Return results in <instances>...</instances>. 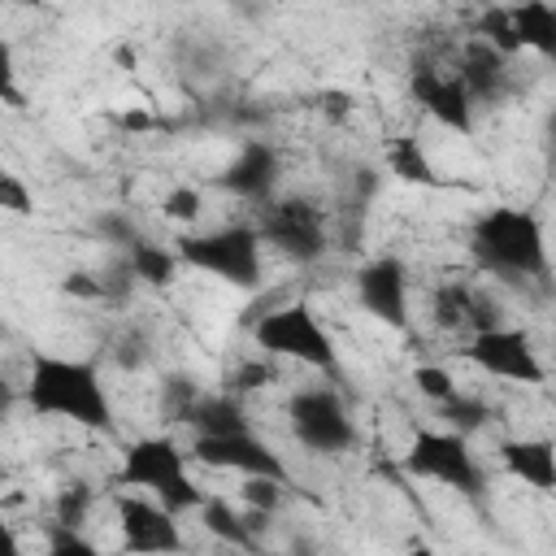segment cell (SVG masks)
Wrapping results in <instances>:
<instances>
[{
    "label": "cell",
    "instance_id": "obj_6",
    "mask_svg": "<svg viewBox=\"0 0 556 556\" xmlns=\"http://www.w3.org/2000/svg\"><path fill=\"white\" fill-rule=\"evenodd\" d=\"M404 473L439 482L465 500H482L486 495V465L478 460L469 434L460 430H417L404 447Z\"/></svg>",
    "mask_w": 556,
    "mask_h": 556
},
{
    "label": "cell",
    "instance_id": "obj_19",
    "mask_svg": "<svg viewBox=\"0 0 556 556\" xmlns=\"http://www.w3.org/2000/svg\"><path fill=\"white\" fill-rule=\"evenodd\" d=\"M178 426H187L191 439H204V434H235V430H248L252 421H248L243 400L222 387V391H213V395L200 391V395L191 400V408L182 413Z\"/></svg>",
    "mask_w": 556,
    "mask_h": 556
},
{
    "label": "cell",
    "instance_id": "obj_3",
    "mask_svg": "<svg viewBox=\"0 0 556 556\" xmlns=\"http://www.w3.org/2000/svg\"><path fill=\"white\" fill-rule=\"evenodd\" d=\"M117 482L156 495L178 517H187V513H195L204 504V491L191 478V452H182L174 434H143V439H135L122 452Z\"/></svg>",
    "mask_w": 556,
    "mask_h": 556
},
{
    "label": "cell",
    "instance_id": "obj_28",
    "mask_svg": "<svg viewBox=\"0 0 556 556\" xmlns=\"http://www.w3.org/2000/svg\"><path fill=\"white\" fill-rule=\"evenodd\" d=\"M161 208H165V217H174V222H195L200 208H204V195H200V187L178 182V187H169V195L161 200Z\"/></svg>",
    "mask_w": 556,
    "mask_h": 556
},
{
    "label": "cell",
    "instance_id": "obj_10",
    "mask_svg": "<svg viewBox=\"0 0 556 556\" xmlns=\"http://www.w3.org/2000/svg\"><path fill=\"white\" fill-rule=\"evenodd\" d=\"M191 460L200 465H213V469H230V473H243V478H287L291 482V469L282 460V452H274V443H265L252 426L248 430H235V434H204V439H191Z\"/></svg>",
    "mask_w": 556,
    "mask_h": 556
},
{
    "label": "cell",
    "instance_id": "obj_7",
    "mask_svg": "<svg viewBox=\"0 0 556 556\" xmlns=\"http://www.w3.org/2000/svg\"><path fill=\"white\" fill-rule=\"evenodd\" d=\"M256 230L261 239L287 256L291 265H313L326 256L330 248V222L326 208L313 195L287 191V195H269L265 204H256Z\"/></svg>",
    "mask_w": 556,
    "mask_h": 556
},
{
    "label": "cell",
    "instance_id": "obj_27",
    "mask_svg": "<svg viewBox=\"0 0 556 556\" xmlns=\"http://www.w3.org/2000/svg\"><path fill=\"white\" fill-rule=\"evenodd\" d=\"M269 361H274V356H265V361H239V365L226 374V391L248 395V391H256V387L274 382V365H269Z\"/></svg>",
    "mask_w": 556,
    "mask_h": 556
},
{
    "label": "cell",
    "instance_id": "obj_13",
    "mask_svg": "<svg viewBox=\"0 0 556 556\" xmlns=\"http://www.w3.org/2000/svg\"><path fill=\"white\" fill-rule=\"evenodd\" d=\"M408 96H413V104L430 122H439V126H447L456 135H473V109H478V100L469 96V87H465V78L456 70L447 74L439 65H417L408 74Z\"/></svg>",
    "mask_w": 556,
    "mask_h": 556
},
{
    "label": "cell",
    "instance_id": "obj_17",
    "mask_svg": "<svg viewBox=\"0 0 556 556\" xmlns=\"http://www.w3.org/2000/svg\"><path fill=\"white\" fill-rule=\"evenodd\" d=\"M195 517H200V526L217 539V543H226V547H239V552H261L265 547V539H261V530H265V513H256V508H239V504H230V500H222V495H204V504L195 508Z\"/></svg>",
    "mask_w": 556,
    "mask_h": 556
},
{
    "label": "cell",
    "instance_id": "obj_31",
    "mask_svg": "<svg viewBox=\"0 0 556 556\" xmlns=\"http://www.w3.org/2000/svg\"><path fill=\"white\" fill-rule=\"evenodd\" d=\"M547 143H552V156H556V113L547 117Z\"/></svg>",
    "mask_w": 556,
    "mask_h": 556
},
{
    "label": "cell",
    "instance_id": "obj_12",
    "mask_svg": "<svg viewBox=\"0 0 556 556\" xmlns=\"http://www.w3.org/2000/svg\"><path fill=\"white\" fill-rule=\"evenodd\" d=\"M117 530H122L126 552H178V547H187L178 513L165 508L156 495L135 491V486L117 495Z\"/></svg>",
    "mask_w": 556,
    "mask_h": 556
},
{
    "label": "cell",
    "instance_id": "obj_16",
    "mask_svg": "<svg viewBox=\"0 0 556 556\" xmlns=\"http://www.w3.org/2000/svg\"><path fill=\"white\" fill-rule=\"evenodd\" d=\"M500 469L530 486V491H556V443L543 434H513L500 443Z\"/></svg>",
    "mask_w": 556,
    "mask_h": 556
},
{
    "label": "cell",
    "instance_id": "obj_26",
    "mask_svg": "<svg viewBox=\"0 0 556 556\" xmlns=\"http://www.w3.org/2000/svg\"><path fill=\"white\" fill-rule=\"evenodd\" d=\"M413 387H417V395H426L430 404H443V400H452V395L460 391L443 365H417V369H413Z\"/></svg>",
    "mask_w": 556,
    "mask_h": 556
},
{
    "label": "cell",
    "instance_id": "obj_11",
    "mask_svg": "<svg viewBox=\"0 0 556 556\" xmlns=\"http://www.w3.org/2000/svg\"><path fill=\"white\" fill-rule=\"evenodd\" d=\"M352 287H356V304L369 317H378L382 326H391L400 334L413 326V317H408V265L400 256H391V252L369 256L356 269Z\"/></svg>",
    "mask_w": 556,
    "mask_h": 556
},
{
    "label": "cell",
    "instance_id": "obj_18",
    "mask_svg": "<svg viewBox=\"0 0 556 556\" xmlns=\"http://www.w3.org/2000/svg\"><path fill=\"white\" fill-rule=\"evenodd\" d=\"M513 56L508 52H500V48H491L486 39H473L465 52H460V61H456V74L465 78V87H469V96L478 100V104H495V100H504L508 91H513Z\"/></svg>",
    "mask_w": 556,
    "mask_h": 556
},
{
    "label": "cell",
    "instance_id": "obj_9",
    "mask_svg": "<svg viewBox=\"0 0 556 556\" xmlns=\"http://www.w3.org/2000/svg\"><path fill=\"white\" fill-rule=\"evenodd\" d=\"M460 356L482 369L486 378H500V382H517V387H539L547 378L543 361H539V348L526 330L517 326H491V330H478L465 339Z\"/></svg>",
    "mask_w": 556,
    "mask_h": 556
},
{
    "label": "cell",
    "instance_id": "obj_14",
    "mask_svg": "<svg viewBox=\"0 0 556 556\" xmlns=\"http://www.w3.org/2000/svg\"><path fill=\"white\" fill-rule=\"evenodd\" d=\"M430 313H434V326L439 330H456V334H478V330H491V326H504V308L491 291L465 282V278H447L443 287H434L430 295Z\"/></svg>",
    "mask_w": 556,
    "mask_h": 556
},
{
    "label": "cell",
    "instance_id": "obj_30",
    "mask_svg": "<svg viewBox=\"0 0 556 556\" xmlns=\"http://www.w3.org/2000/svg\"><path fill=\"white\" fill-rule=\"evenodd\" d=\"M117 365H126V369H139L143 361H148V339L139 334V330H130L126 339H117Z\"/></svg>",
    "mask_w": 556,
    "mask_h": 556
},
{
    "label": "cell",
    "instance_id": "obj_29",
    "mask_svg": "<svg viewBox=\"0 0 556 556\" xmlns=\"http://www.w3.org/2000/svg\"><path fill=\"white\" fill-rule=\"evenodd\" d=\"M0 208H9L17 217H30L35 213V195L26 191V182L17 174H0Z\"/></svg>",
    "mask_w": 556,
    "mask_h": 556
},
{
    "label": "cell",
    "instance_id": "obj_22",
    "mask_svg": "<svg viewBox=\"0 0 556 556\" xmlns=\"http://www.w3.org/2000/svg\"><path fill=\"white\" fill-rule=\"evenodd\" d=\"M382 161H387V169H391L400 182H413V187H439V174H434L426 148L417 143V135H395V139H387Z\"/></svg>",
    "mask_w": 556,
    "mask_h": 556
},
{
    "label": "cell",
    "instance_id": "obj_1",
    "mask_svg": "<svg viewBox=\"0 0 556 556\" xmlns=\"http://www.w3.org/2000/svg\"><path fill=\"white\" fill-rule=\"evenodd\" d=\"M22 400H26V408L35 417L70 421V426H78L87 434H117L113 395H109L96 361L35 352L30 356V374L22 382Z\"/></svg>",
    "mask_w": 556,
    "mask_h": 556
},
{
    "label": "cell",
    "instance_id": "obj_21",
    "mask_svg": "<svg viewBox=\"0 0 556 556\" xmlns=\"http://www.w3.org/2000/svg\"><path fill=\"white\" fill-rule=\"evenodd\" d=\"M126 265H130L135 282H139V287H152V291H165V287L174 282V274L187 269L182 256H178V248H165V243L143 239V235L126 248Z\"/></svg>",
    "mask_w": 556,
    "mask_h": 556
},
{
    "label": "cell",
    "instance_id": "obj_20",
    "mask_svg": "<svg viewBox=\"0 0 556 556\" xmlns=\"http://www.w3.org/2000/svg\"><path fill=\"white\" fill-rule=\"evenodd\" d=\"M504 9L513 22V35H517V48L534 52L543 61H556V4L552 0H513Z\"/></svg>",
    "mask_w": 556,
    "mask_h": 556
},
{
    "label": "cell",
    "instance_id": "obj_25",
    "mask_svg": "<svg viewBox=\"0 0 556 556\" xmlns=\"http://www.w3.org/2000/svg\"><path fill=\"white\" fill-rule=\"evenodd\" d=\"M91 504H96V491L83 482V478H70L61 491H56V508H52V521H61V526H87V513H91Z\"/></svg>",
    "mask_w": 556,
    "mask_h": 556
},
{
    "label": "cell",
    "instance_id": "obj_2",
    "mask_svg": "<svg viewBox=\"0 0 556 556\" xmlns=\"http://www.w3.org/2000/svg\"><path fill=\"white\" fill-rule=\"evenodd\" d=\"M469 256L482 274L526 287L547 278V235L530 208L495 204L469 226Z\"/></svg>",
    "mask_w": 556,
    "mask_h": 556
},
{
    "label": "cell",
    "instance_id": "obj_15",
    "mask_svg": "<svg viewBox=\"0 0 556 556\" xmlns=\"http://www.w3.org/2000/svg\"><path fill=\"white\" fill-rule=\"evenodd\" d=\"M278 174H282L278 148L265 143V139H248V143L222 165V174L213 178V187H222V191L235 195V200L265 204L269 195H278Z\"/></svg>",
    "mask_w": 556,
    "mask_h": 556
},
{
    "label": "cell",
    "instance_id": "obj_23",
    "mask_svg": "<svg viewBox=\"0 0 556 556\" xmlns=\"http://www.w3.org/2000/svg\"><path fill=\"white\" fill-rule=\"evenodd\" d=\"M434 413H439L452 430H460V434H473V430H482V426L491 421V408H486L478 395H465V391H456L452 400L434 404Z\"/></svg>",
    "mask_w": 556,
    "mask_h": 556
},
{
    "label": "cell",
    "instance_id": "obj_24",
    "mask_svg": "<svg viewBox=\"0 0 556 556\" xmlns=\"http://www.w3.org/2000/svg\"><path fill=\"white\" fill-rule=\"evenodd\" d=\"M287 495H291V482L287 478H265V473L243 478V504L256 508V513H265V517H278L282 504H287Z\"/></svg>",
    "mask_w": 556,
    "mask_h": 556
},
{
    "label": "cell",
    "instance_id": "obj_5",
    "mask_svg": "<svg viewBox=\"0 0 556 556\" xmlns=\"http://www.w3.org/2000/svg\"><path fill=\"white\" fill-rule=\"evenodd\" d=\"M252 339L265 356H282V361H300L317 374H339V348L326 330V321L304 304H274L252 321Z\"/></svg>",
    "mask_w": 556,
    "mask_h": 556
},
{
    "label": "cell",
    "instance_id": "obj_4",
    "mask_svg": "<svg viewBox=\"0 0 556 556\" xmlns=\"http://www.w3.org/2000/svg\"><path fill=\"white\" fill-rule=\"evenodd\" d=\"M174 248H178L187 269L208 274L226 287L256 291L265 278V239H261L256 222L217 226V230H187L174 239Z\"/></svg>",
    "mask_w": 556,
    "mask_h": 556
},
{
    "label": "cell",
    "instance_id": "obj_8",
    "mask_svg": "<svg viewBox=\"0 0 556 556\" xmlns=\"http://www.w3.org/2000/svg\"><path fill=\"white\" fill-rule=\"evenodd\" d=\"M287 430L313 456H343V452H356V443H361V430H356L348 404L330 387L295 391L287 400Z\"/></svg>",
    "mask_w": 556,
    "mask_h": 556
}]
</instances>
